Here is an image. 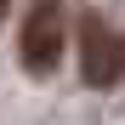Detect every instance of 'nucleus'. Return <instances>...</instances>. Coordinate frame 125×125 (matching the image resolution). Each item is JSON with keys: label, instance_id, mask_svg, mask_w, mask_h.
I'll return each mask as SVG.
<instances>
[{"label": "nucleus", "instance_id": "f257e3e1", "mask_svg": "<svg viewBox=\"0 0 125 125\" xmlns=\"http://www.w3.org/2000/svg\"><path fill=\"white\" fill-rule=\"evenodd\" d=\"M68 46V17H62V0H34L23 17V34H17V62L29 74H51L62 62Z\"/></svg>", "mask_w": 125, "mask_h": 125}, {"label": "nucleus", "instance_id": "f03ea898", "mask_svg": "<svg viewBox=\"0 0 125 125\" xmlns=\"http://www.w3.org/2000/svg\"><path fill=\"white\" fill-rule=\"evenodd\" d=\"M80 80L91 91H114L125 80V34L108 29L102 17H80Z\"/></svg>", "mask_w": 125, "mask_h": 125}, {"label": "nucleus", "instance_id": "7ed1b4c3", "mask_svg": "<svg viewBox=\"0 0 125 125\" xmlns=\"http://www.w3.org/2000/svg\"><path fill=\"white\" fill-rule=\"evenodd\" d=\"M6 11H11V0H0V23H6Z\"/></svg>", "mask_w": 125, "mask_h": 125}]
</instances>
